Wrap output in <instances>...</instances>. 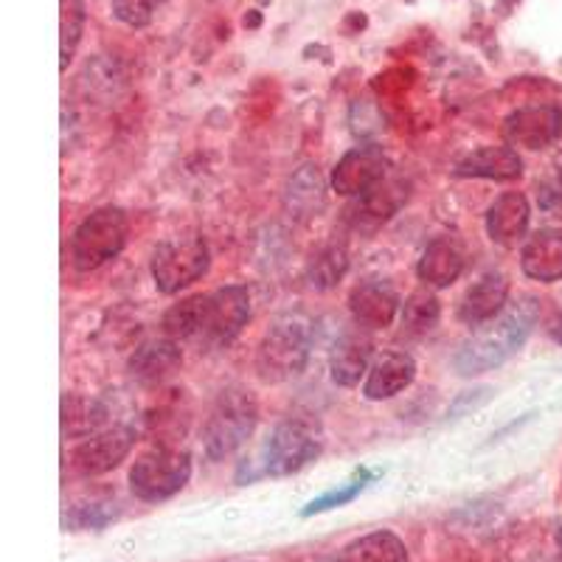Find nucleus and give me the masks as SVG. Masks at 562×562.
<instances>
[{
  "mask_svg": "<svg viewBox=\"0 0 562 562\" xmlns=\"http://www.w3.org/2000/svg\"><path fill=\"white\" fill-rule=\"evenodd\" d=\"M349 270V250L344 243H329L313 254L307 265V279L315 290H333Z\"/></svg>",
  "mask_w": 562,
  "mask_h": 562,
  "instance_id": "nucleus-25",
  "label": "nucleus"
},
{
  "mask_svg": "<svg viewBox=\"0 0 562 562\" xmlns=\"http://www.w3.org/2000/svg\"><path fill=\"white\" fill-rule=\"evenodd\" d=\"M416 378V363L405 351H383L374 363H371L369 374H366L363 394L366 400H391L400 391L408 389Z\"/></svg>",
  "mask_w": 562,
  "mask_h": 562,
  "instance_id": "nucleus-15",
  "label": "nucleus"
},
{
  "mask_svg": "<svg viewBox=\"0 0 562 562\" xmlns=\"http://www.w3.org/2000/svg\"><path fill=\"white\" fill-rule=\"evenodd\" d=\"M135 445V430L133 428H110L102 434H93L85 439L82 445L70 450L68 464L70 473L82 475V479H93V475H104L110 470L122 464L130 456Z\"/></svg>",
  "mask_w": 562,
  "mask_h": 562,
  "instance_id": "nucleus-9",
  "label": "nucleus"
},
{
  "mask_svg": "<svg viewBox=\"0 0 562 562\" xmlns=\"http://www.w3.org/2000/svg\"><path fill=\"white\" fill-rule=\"evenodd\" d=\"M256 419H259V408L254 396L245 389H225L203 425L205 456L211 461H223L231 453H237L254 434Z\"/></svg>",
  "mask_w": 562,
  "mask_h": 562,
  "instance_id": "nucleus-3",
  "label": "nucleus"
},
{
  "mask_svg": "<svg viewBox=\"0 0 562 562\" xmlns=\"http://www.w3.org/2000/svg\"><path fill=\"white\" fill-rule=\"evenodd\" d=\"M504 133L512 147L546 149L562 135V110L554 104L520 108L506 119Z\"/></svg>",
  "mask_w": 562,
  "mask_h": 562,
  "instance_id": "nucleus-10",
  "label": "nucleus"
},
{
  "mask_svg": "<svg viewBox=\"0 0 562 562\" xmlns=\"http://www.w3.org/2000/svg\"><path fill=\"white\" fill-rule=\"evenodd\" d=\"M209 245L203 237L186 234L160 243L153 256V279L160 293L175 295L192 288L194 281L209 273Z\"/></svg>",
  "mask_w": 562,
  "mask_h": 562,
  "instance_id": "nucleus-6",
  "label": "nucleus"
},
{
  "mask_svg": "<svg viewBox=\"0 0 562 562\" xmlns=\"http://www.w3.org/2000/svg\"><path fill=\"white\" fill-rule=\"evenodd\" d=\"M288 211L295 220H313L318 217L321 209L326 203L324 194V180H321V172L315 167H301L299 172L293 175L288 186Z\"/></svg>",
  "mask_w": 562,
  "mask_h": 562,
  "instance_id": "nucleus-22",
  "label": "nucleus"
},
{
  "mask_svg": "<svg viewBox=\"0 0 562 562\" xmlns=\"http://www.w3.org/2000/svg\"><path fill=\"white\" fill-rule=\"evenodd\" d=\"M250 318V293L239 284L203 295V321H200L198 344L205 349H225L237 340Z\"/></svg>",
  "mask_w": 562,
  "mask_h": 562,
  "instance_id": "nucleus-8",
  "label": "nucleus"
},
{
  "mask_svg": "<svg viewBox=\"0 0 562 562\" xmlns=\"http://www.w3.org/2000/svg\"><path fill=\"white\" fill-rule=\"evenodd\" d=\"M349 310L360 329H385L400 313V295L389 281H360L349 295Z\"/></svg>",
  "mask_w": 562,
  "mask_h": 562,
  "instance_id": "nucleus-13",
  "label": "nucleus"
},
{
  "mask_svg": "<svg viewBox=\"0 0 562 562\" xmlns=\"http://www.w3.org/2000/svg\"><path fill=\"white\" fill-rule=\"evenodd\" d=\"M104 422H108V408L99 400L79 394L63 396V434L68 439H85V436L99 434Z\"/></svg>",
  "mask_w": 562,
  "mask_h": 562,
  "instance_id": "nucleus-23",
  "label": "nucleus"
},
{
  "mask_svg": "<svg viewBox=\"0 0 562 562\" xmlns=\"http://www.w3.org/2000/svg\"><path fill=\"white\" fill-rule=\"evenodd\" d=\"M509 301V279L504 273H486L461 299L459 318L470 326H484L498 318Z\"/></svg>",
  "mask_w": 562,
  "mask_h": 562,
  "instance_id": "nucleus-14",
  "label": "nucleus"
},
{
  "mask_svg": "<svg viewBox=\"0 0 562 562\" xmlns=\"http://www.w3.org/2000/svg\"><path fill=\"white\" fill-rule=\"evenodd\" d=\"M369 360H371V340L369 335H363L360 329L355 333H344L338 338L333 349V360H329V369H333V380L344 389L358 385L363 374H369Z\"/></svg>",
  "mask_w": 562,
  "mask_h": 562,
  "instance_id": "nucleus-20",
  "label": "nucleus"
},
{
  "mask_svg": "<svg viewBox=\"0 0 562 562\" xmlns=\"http://www.w3.org/2000/svg\"><path fill=\"white\" fill-rule=\"evenodd\" d=\"M549 333H551V338L557 340V344H562V310H560V313H557V318L551 321Z\"/></svg>",
  "mask_w": 562,
  "mask_h": 562,
  "instance_id": "nucleus-31",
  "label": "nucleus"
},
{
  "mask_svg": "<svg viewBox=\"0 0 562 562\" xmlns=\"http://www.w3.org/2000/svg\"><path fill=\"white\" fill-rule=\"evenodd\" d=\"M537 318H540V304L531 295H524L515 304H506V310L498 318L479 326L461 344L453 360L456 371H459L461 378H479V374H486V371L504 366L529 340Z\"/></svg>",
  "mask_w": 562,
  "mask_h": 562,
  "instance_id": "nucleus-1",
  "label": "nucleus"
},
{
  "mask_svg": "<svg viewBox=\"0 0 562 562\" xmlns=\"http://www.w3.org/2000/svg\"><path fill=\"white\" fill-rule=\"evenodd\" d=\"M461 270H464V250L453 239L441 237L425 248L416 273L428 288H450L461 276Z\"/></svg>",
  "mask_w": 562,
  "mask_h": 562,
  "instance_id": "nucleus-21",
  "label": "nucleus"
},
{
  "mask_svg": "<svg viewBox=\"0 0 562 562\" xmlns=\"http://www.w3.org/2000/svg\"><path fill=\"white\" fill-rule=\"evenodd\" d=\"M127 214L122 209H99L79 223L70 239V259L77 270H97L122 254L127 243Z\"/></svg>",
  "mask_w": 562,
  "mask_h": 562,
  "instance_id": "nucleus-4",
  "label": "nucleus"
},
{
  "mask_svg": "<svg viewBox=\"0 0 562 562\" xmlns=\"http://www.w3.org/2000/svg\"><path fill=\"white\" fill-rule=\"evenodd\" d=\"M405 189L396 180L385 178L380 180L374 189H369L366 194L355 198V203L346 209V225L358 234H371L378 231L380 225L389 223L396 214V209L403 205Z\"/></svg>",
  "mask_w": 562,
  "mask_h": 562,
  "instance_id": "nucleus-12",
  "label": "nucleus"
},
{
  "mask_svg": "<svg viewBox=\"0 0 562 562\" xmlns=\"http://www.w3.org/2000/svg\"><path fill=\"white\" fill-rule=\"evenodd\" d=\"M313 329L304 315H281L270 324L262 344L256 349V371L265 383H284L299 378L310 358Z\"/></svg>",
  "mask_w": 562,
  "mask_h": 562,
  "instance_id": "nucleus-2",
  "label": "nucleus"
},
{
  "mask_svg": "<svg viewBox=\"0 0 562 562\" xmlns=\"http://www.w3.org/2000/svg\"><path fill=\"white\" fill-rule=\"evenodd\" d=\"M459 178L484 180H518L524 175V160L512 147H481L459 160L456 167Z\"/></svg>",
  "mask_w": 562,
  "mask_h": 562,
  "instance_id": "nucleus-19",
  "label": "nucleus"
},
{
  "mask_svg": "<svg viewBox=\"0 0 562 562\" xmlns=\"http://www.w3.org/2000/svg\"><path fill=\"white\" fill-rule=\"evenodd\" d=\"M529 220V200L520 192H506L486 211V234H490V239L495 245L512 248V245H518L526 237Z\"/></svg>",
  "mask_w": 562,
  "mask_h": 562,
  "instance_id": "nucleus-16",
  "label": "nucleus"
},
{
  "mask_svg": "<svg viewBox=\"0 0 562 562\" xmlns=\"http://www.w3.org/2000/svg\"><path fill=\"white\" fill-rule=\"evenodd\" d=\"M439 299L430 290H416L403 304V318L400 321H403V333L408 338H422V335L434 333L436 326H439Z\"/></svg>",
  "mask_w": 562,
  "mask_h": 562,
  "instance_id": "nucleus-26",
  "label": "nucleus"
},
{
  "mask_svg": "<svg viewBox=\"0 0 562 562\" xmlns=\"http://www.w3.org/2000/svg\"><path fill=\"white\" fill-rule=\"evenodd\" d=\"M85 32V0H59V57L68 68Z\"/></svg>",
  "mask_w": 562,
  "mask_h": 562,
  "instance_id": "nucleus-28",
  "label": "nucleus"
},
{
  "mask_svg": "<svg viewBox=\"0 0 562 562\" xmlns=\"http://www.w3.org/2000/svg\"><path fill=\"white\" fill-rule=\"evenodd\" d=\"M200 321H203V295H192V299H183L180 304H175L164 315V333H167V338L178 340V344H183V340L198 344Z\"/></svg>",
  "mask_w": 562,
  "mask_h": 562,
  "instance_id": "nucleus-27",
  "label": "nucleus"
},
{
  "mask_svg": "<svg viewBox=\"0 0 562 562\" xmlns=\"http://www.w3.org/2000/svg\"><path fill=\"white\" fill-rule=\"evenodd\" d=\"M192 479V456L186 450L158 448L140 456L130 470V490L135 498L158 504L178 495Z\"/></svg>",
  "mask_w": 562,
  "mask_h": 562,
  "instance_id": "nucleus-5",
  "label": "nucleus"
},
{
  "mask_svg": "<svg viewBox=\"0 0 562 562\" xmlns=\"http://www.w3.org/2000/svg\"><path fill=\"white\" fill-rule=\"evenodd\" d=\"M340 562H408V549L394 531H371L346 546Z\"/></svg>",
  "mask_w": 562,
  "mask_h": 562,
  "instance_id": "nucleus-24",
  "label": "nucleus"
},
{
  "mask_svg": "<svg viewBox=\"0 0 562 562\" xmlns=\"http://www.w3.org/2000/svg\"><path fill=\"white\" fill-rule=\"evenodd\" d=\"M389 178V160L380 147H355L338 160L333 172V189L344 198H360Z\"/></svg>",
  "mask_w": 562,
  "mask_h": 562,
  "instance_id": "nucleus-11",
  "label": "nucleus"
},
{
  "mask_svg": "<svg viewBox=\"0 0 562 562\" xmlns=\"http://www.w3.org/2000/svg\"><path fill=\"white\" fill-rule=\"evenodd\" d=\"M110 3H113L115 18L122 23L133 29H144L153 23L155 12H158L164 0H110Z\"/></svg>",
  "mask_w": 562,
  "mask_h": 562,
  "instance_id": "nucleus-30",
  "label": "nucleus"
},
{
  "mask_svg": "<svg viewBox=\"0 0 562 562\" xmlns=\"http://www.w3.org/2000/svg\"><path fill=\"white\" fill-rule=\"evenodd\" d=\"M321 456V436L307 419H288L276 425L262 448V470L259 475L281 479L313 464Z\"/></svg>",
  "mask_w": 562,
  "mask_h": 562,
  "instance_id": "nucleus-7",
  "label": "nucleus"
},
{
  "mask_svg": "<svg viewBox=\"0 0 562 562\" xmlns=\"http://www.w3.org/2000/svg\"><path fill=\"white\" fill-rule=\"evenodd\" d=\"M520 268L529 279L543 281H562V231L543 228L531 234L520 254Z\"/></svg>",
  "mask_w": 562,
  "mask_h": 562,
  "instance_id": "nucleus-17",
  "label": "nucleus"
},
{
  "mask_svg": "<svg viewBox=\"0 0 562 562\" xmlns=\"http://www.w3.org/2000/svg\"><path fill=\"white\" fill-rule=\"evenodd\" d=\"M369 481H371V475L366 473V470H360V473L351 475V479L346 481V484H340L338 490L326 492V495L315 498L313 504L307 506V509L301 512V515H304V518H310V515H318V512H329V509H335V506H346V504H349V501L358 498L360 492L366 490V484H369Z\"/></svg>",
  "mask_w": 562,
  "mask_h": 562,
  "instance_id": "nucleus-29",
  "label": "nucleus"
},
{
  "mask_svg": "<svg viewBox=\"0 0 562 562\" xmlns=\"http://www.w3.org/2000/svg\"><path fill=\"white\" fill-rule=\"evenodd\" d=\"M180 363H183V355H180L178 340L155 338L135 349V355L130 358V371L140 383L158 385L172 378L175 371L180 369Z\"/></svg>",
  "mask_w": 562,
  "mask_h": 562,
  "instance_id": "nucleus-18",
  "label": "nucleus"
}]
</instances>
